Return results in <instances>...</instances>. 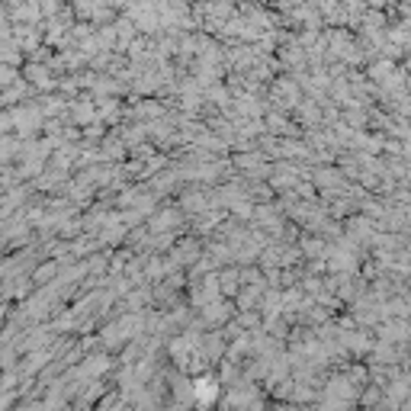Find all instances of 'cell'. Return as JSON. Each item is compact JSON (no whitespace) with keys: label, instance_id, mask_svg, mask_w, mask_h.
I'll list each match as a JSON object with an SVG mask.
<instances>
[{"label":"cell","instance_id":"6da1fadb","mask_svg":"<svg viewBox=\"0 0 411 411\" xmlns=\"http://www.w3.org/2000/svg\"><path fill=\"white\" fill-rule=\"evenodd\" d=\"M196 392H199V402H209V398H212V392H215V389H212V382L199 379V382H196Z\"/></svg>","mask_w":411,"mask_h":411}]
</instances>
